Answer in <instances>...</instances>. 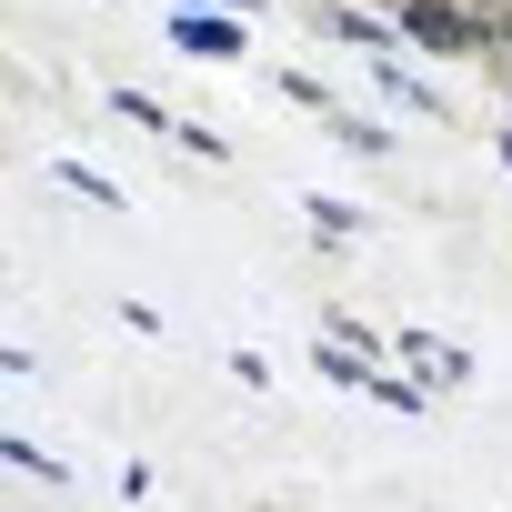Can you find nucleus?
Instances as JSON below:
<instances>
[{
    "mask_svg": "<svg viewBox=\"0 0 512 512\" xmlns=\"http://www.w3.org/2000/svg\"><path fill=\"white\" fill-rule=\"evenodd\" d=\"M181 41H191L201 61H231V51H241V31H221V21H201V11H181Z\"/></svg>",
    "mask_w": 512,
    "mask_h": 512,
    "instance_id": "obj_3",
    "label": "nucleus"
},
{
    "mask_svg": "<svg viewBox=\"0 0 512 512\" xmlns=\"http://www.w3.org/2000/svg\"><path fill=\"white\" fill-rule=\"evenodd\" d=\"M482 11H502V0H482ZM502 21H512V11H502Z\"/></svg>",
    "mask_w": 512,
    "mask_h": 512,
    "instance_id": "obj_4",
    "label": "nucleus"
},
{
    "mask_svg": "<svg viewBox=\"0 0 512 512\" xmlns=\"http://www.w3.org/2000/svg\"><path fill=\"white\" fill-rule=\"evenodd\" d=\"M502 51H512V21H502Z\"/></svg>",
    "mask_w": 512,
    "mask_h": 512,
    "instance_id": "obj_5",
    "label": "nucleus"
},
{
    "mask_svg": "<svg viewBox=\"0 0 512 512\" xmlns=\"http://www.w3.org/2000/svg\"><path fill=\"white\" fill-rule=\"evenodd\" d=\"M402 362H412L422 382H442V392H452V382H472V362H462L452 342H422V332H402Z\"/></svg>",
    "mask_w": 512,
    "mask_h": 512,
    "instance_id": "obj_2",
    "label": "nucleus"
},
{
    "mask_svg": "<svg viewBox=\"0 0 512 512\" xmlns=\"http://www.w3.org/2000/svg\"><path fill=\"white\" fill-rule=\"evenodd\" d=\"M402 31H412L422 51H472V41H482V21L442 11V0H402Z\"/></svg>",
    "mask_w": 512,
    "mask_h": 512,
    "instance_id": "obj_1",
    "label": "nucleus"
}]
</instances>
